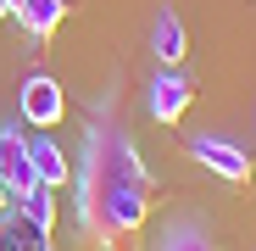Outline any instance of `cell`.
Returning <instances> with one entry per match:
<instances>
[{
	"label": "cell",
	"mask_w": 256,
	"mask_h": 251,
	"mask_svg": "<svg viewBox=\"0 0 256 251\" xmlns=\"http://www.w3.org/2000/svg\"><path fill=\"white\" fill-rule=\"evenodd\" d=\"M156 201V179L140 162L134 140H128L117 123H95L90 145H84V173H78V223L90 240L117 245L134 240L145 229V212Z\"/></svg>",
	"instance_id": "cell-1"
},
{
	"label": "cell",
	"mask_w": 256,
	"mask_h": 251,
	"mask_svg": "<svg viewBox=\"0 0 256 251\" xmlns=\"http://www.w3.org/2000/svg\"><path fill=\"white\" fill-rule=\"evenodd\" d=\"M190 156L206 167V173H218L223 184H250V156L234 145V140H223V134H195L190 140Z\"/></svg>",
	"instance_id": "cell-2"
},
{
	"label": "cell",
	"mask_w": 256,
	"mask_h": 251,
	"mask_svg": "<svg viewBox=\"0 0 256 251\" xmlns=\"http://www.w3.org/2000/svg\"><path fill=\"white\" fill-rule=\"evenodd\" d=\"M62 117H67V95H62V84H56L50 73L22 78V123H34V129H56Z\"/></svg>",
	"instance_id": "cell-3"
},
{
	"label": "cell",
	"mask_w": 256,
	"mask_h": 251,
	"mask_svg": "<svg viewBox=\"0 0 256 251\" xmlns=\"http://www.w3.org/2000/svg\"><path fill=\"white\" fill-rule=\"evenodd\" d=\"M190 101H195V90H190V78H184L178 67L156 73V78H150V90H145V106H150L156 123H178V117L190 112Z\"/></svg>",
	"instance_id": "cell-4"
},
{
	"label": "cell",
	"mask_w": 256,
	"mask_h": 251,
	"mask_svg": "<svg viewBox=\"0 0 256 251\" xmlns=\"http://www.w3.org/2000/svg\"><path fill=\"white\" fill-rule=\"evenodd\" d=\"M150 51H156L162 67H178V62L190 56V34H184V17H178L173 6L156 12V23H150Z\"/></svg>",
	"instance_id": "cell-5"
},
{
	"label": "cell",
	"mask_w": 256,
	"mask_h": 251,
	"mask_svg": "<svg viewBox=\"0 0 256 251\" xmlns=\"http://www.w3.org/2000/svg\"><path fill=\"white\" fill-rule=\"evenodd\" d=\"M22 151H28V167H34L39 184H50V190L67 184V151L56 140H22Z\"/></svg>",
	"instance_id": "cell-6"
},
{
	"label": "cell",
	"mask_w": 256,
	"mask_h": 251,
	"mask_svg": "<svg viewBox=\"0 0 256 251\" xmlns=\"http://www.w3.org/2000/svg\"><path fill=\"white\" fill-rule=\"evenodd\" d=\"M0 251H50V229L28 223L22 212H0Z\"/></svg>",
	"instance_id": "cell-7"
},
{
	"label": "cell",
	"mask_w": 256,
	"mask_h": 251,
	"mask_svg": "<svg viewBox=\"0 0 256 251\" xmlns=\"http://www.w3.org/2000/svg\"><path fill=\"white\" fill-rule=\"evenodd\" d=\"M62 17H67V0H22L17 6V23L28 39H50L62 28Z\"/></svg>",
	"instance_id": "cell-8"
},
{
	"label": "cell",
	"mask_w": 256,
	"mask_h": 251,
	"mask_svg": "<svg viewBox=\"0 0 256 251\" xmlns=\"http://www.w3.org/2000/svg\"><path fill=\"white\" fill-rule=\"evenodd\" d=\"M17 212H22L28 223H39V229H56V190H50V184H28V190L17 195Z\"/></svg>",
	"instance_id": "cell-9"
},
{
	"label": "cell",
	"mask_w": 256,
	"mask_h": 251,
	"mask_svg": "<svg viewBox=\"0 0 256 251\" xmlns=\"http://www.w3.org/2000/svg\"><path fill=\"white\" fill-rule=\"evenodd\" d=\"M162 251H218V245L206 240V229H200V223H178L173 234L162 240Z\"/></svg>",
	"instance_id": "cell-10"
},
{
	"label": "cell",
	"mask_w": 256,
	"mask_h": 251,
	"mask_svg": "<svg viewBox=\"0 0 256 251\" xmlns=\"http://www.w3.org/2000/svg\"><path fill=\"white\" fill-rule=\"evenodd\" d=\"M17 6H22V0H0V17H17Z\"/></svg>",
	"instance_id": "cell-11"
},
{
	"label": "cell",
	"mask_w": 256,
	"mask_h": 251,
	"mask_svg": "<svg viewBox=\"0 0 256 251\" xmlns=\"http://www.w3.org/2000/svg\"><path fill=\"white\" fill-rule=\"evenodd\" d=\"M6 206H12V190H6V179H0V212H6Z\"/></svg>",
	"instance_id": "cell-12"
},
{
	"label": "cell",
	"mask_w": 256,
	"mask_h": 251,
	"mask_svg": "<svg viewBox=\"0 0 256 251\" xmlns=\"http://www.w3.org/2000/svg\"><path fill=\"white\" fill-rule=\"evenodd\" d=\"M0 140H6V129H0Z\"/></svg>",
	"instance_id": "cell-13"
}]
</instances>
